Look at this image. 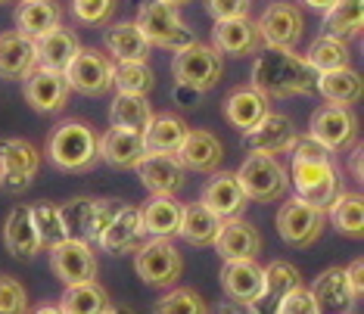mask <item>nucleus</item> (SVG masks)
<instances>
[{"mask_svg":"<svg viewBox=\"0 0 364 314\" xmlns=\"http://www.w3.org/2000/svg\"><path fill=\"white\" fill-rule=\"evenodd\" d=\"M200 202L212 215H218L221 221L243 218L246 205H250V200H246V193H243V187L237 184L234 171H212V178L205 180V187H203V193H200Z\"/></svg>","mask_w":364,"mask_h":314,"instance_id":"obj_18","label":"nucleus"},{"mask_svg":"<svg viewBox=\"0 0 364 314\" xmlns=\"http://www.w3.org/2000/svg\"><path fill=\"white\" fill-rule=\"evenodd\" d=\"M10 4H16V0H0V6H10Z\"/></svg>","mask_w":364,"mask_h":314,"instance_id":"obj_56","label":"nucleus"},{"mask_svg":"<svg viewBox=\"0 0 364 314\" xmlns=\"http://www.w3.org/2000/svg\"><path fill=\"white\" fill-rule=\"evenodd\" d=\"M234 175L250 202H277L289 190V171L277 162V156L250 153Z\"/></svg>","mask_w":364,"mask_h":314,"instance_id":"obj_3","label":"nucleus"},{"mask_svg":"<svg viewBox=\"0 0 364 314\" xmlns=\"http://www.w3.org/2000/svg\"><path fill=\"white\" fill-rule=\"evenodd\" d=\"M115 6V0H72V16L81 26H109Z\"/></svg>","mask_w":364,"mask_h":314,"instance_id":"obj_45","label":"nucleus"},{"mask_svg":"<svg viewBox=\"0 0 364 314\" xmlns=\"http://www.w3.org/2000/svg\"><path fill=\"white\" fill-rule=\"evenodd\" d=\"M56 305H60L63 314H103L106 305H109V293L97 280H90V283L65 286Z\"/></svg>","mask_w":364,"mask_h":314,"instance_id":"obj_39","label":"nucleus"},{"mask_svg":"<svg viewBox=\"0 0 364 314\" xmlns=\"http://www.w3.org/2000/svg\"><path fill=\"white\" fill-rule=\"evenodd\" d=\"M134 171L153 196H178L187 184V168L175 153H146Z\"/></svg>","mask_w":364,"mask_h":314,"instance_id":"obj_15","label":"nucleus"},{"mask_svg":"<svg viewBox=\"0 0 364 314\" xmlns=\"http://www.w3.org/2000/svg\"><path fill=\"white\" fill-rule=\"evenodd\" d=\"M346 274H349V283H352L355 299L361 302V296H364V261H361V259H355L349 268H346Z\"/></svg>","mask_w":364,"mask_h":314,"instance_id":"obj_49","label":"nucleus"},{"mask_svg":"<svg viewBox=\"0 0 364 314\" xmlns=\"http://www.w3.org/2000/svg\"><path fill=\"white\" fill-rule=\"evenodd\" d=\"M255 31H259L262 47H277V50H296V44L305 35V16L296 4L289 0H274L262 10L255 19Z\"/></svg>","mask_w":364,"mask_h":314,"instance_id":"obj_8","label":"nucleus"},{"mask_svg":"<svg viewBox=\"0 0 364 314\" xmlns=\"http://www.w3.org/2000/svg\"><path fill=\"white\" fill-rule=\"evenodd\" d=\"M309 137L318 140L321 146H327L330 153H339L346 146H352L358 140V119L343 109V106H318L309 119Z\"/></svg>","mask_w":364,"mask_h":314,"instance_id":"obj_13","label":"nucleus"},{"mask_svg":"<svg viewBox=\"0 0 364 314\" xmlns=\"http://www.w3.org/2000/svg\"><path fill=\"white\" fill-rule=\"evenodd\" d=\"M134 26L140 28V35L146 38L150 47H162V50L178 53L181 47L193 44L196 35L187 28V22L181 19V13L168 4H159V0H150V4H140Z\"/></svg>","mask_w":364,"mask_h":314,"instance_id":"obj_4","label":"nucleus"},{"mask_svg":"<svg viewBox=\"0 0 364 314\" xmlns=\"http://www.w3.org/2000/svg\"><path fill=\"white\" fill-rule=\"evenodd\" d=\"M314 305H318L321 314H349L352 305L358 302L352 293L349 274L346 268H327L321 271V277H314V283L309 286Z\"/></svg>","mask_w":364,"mask_h":314,"instance_id":"obj_23","label":"nucleus"},{"mask_svg":"<svg viewBox=\"0 0 364 314\" xmlns=\"http://www.w3.org/2000/svg\"><path fill=\"white\" fill-rule=\"evenodd\" d=\"M38 69L35 38L22 31H4L0 35V78L4 81H26Z\"/></svg>","mask_w":364,"mask_h":314,"instance_id":"obj_24","label":"nucleus"},{"mask_svg":"<svg viewBox=\"0 0 364 314\" xmlns=\"http://www.w3.org/2000/svg\"><path fill=\"white\" fill-rule=\"evenodd\" d=\"M50 268L60 277L63 286H75V283H90L100 274V261H97L94 243L78 237H65L63 243L50 246Z\"/></svg>","mask_w":364,"mask_h":314,"instance_id":"obj_9","label":"nucleus"},{"mask_svg":"<svg viewBox=\"0 0 364 314\" xmlns=\"http://www.w3.org/2000/svg\"><path fill=\"white\" fill-rule=\"evenodd\" d=\"M31 314H63V311H60V305H50V302H44V305H38V308L31 311Z\"/></svg>","mask_w":364,"mask_h":314,"instance_id":"obj_52","label":"nucleus"},{"mask_svg":"<svg viewBox=\"0 0 364 314\" xmlns=\"http://www.w3.org/2000/svg\"><path fill=\"white\" fill-rule=\"evenodd\" d=\"M144 243H146V234H144V227H140V212L134 205H119L115 215L109 218V224L103 227L100 239H97V246L112 255L137 252Z\"/></svg>","mask_w":364,"mask_h":314,"instance_id":"obj_19","label":"nucleus"},{"mask_svg":"<svg viewBox=\"0 0 364 314\" xmlns=\"http://www.w3.org/2000/svg\"><path fill=\"white\" fill-rule=\"evenodd\" d=\"M181 209L184 202H178L175 196H153L150 202L140 205V227L146 237H178V224H181Z\"/></svg>","mask_w":364,"mask_h":314,"instance_id":"obj_31","label":"nucleus"},{"mask_svg":"<svg viewBox=\"0 0 364 314\" xmlns=\"http://www.w3.org/2000/svg\"><path fill=\"white\" fill-rule=\"evenodd\" d=\"M205 10L215 22L240 19V16H250V0H205Z\"/></svg>","mask_w":364,"mask_h":314,"instance_id":"obj_48","label":"nucleus"},{"mask_svg":"<svg viewBox=\"0 0 364 314\" xmlns=\"http://www.w3.org/2000/svg\"><path fill=\"white\" fill-rule=\"evenodd\" d=\"M35 50H38V65L41 69H53V72H65L69 63L75 60V53L81 50V40L72 28L56 26L47 35L35 38Z\"/></svg>","mask_w":364,"mask_h":314,"instance_id":"obj_29","label":"nucleus"},{"mask_svg":"<svg viewBox=\"0 0 364 314\" xmlns=\"http://www.w3.org/2000/svg\"><path fill=\"white\" fill-rule=\"evenodd\" d=\"M268 112H271V100H264L259 90L250 87V85L234 87L225 97V119L237 131H243V134H246V131H252Z\"/></svg>","mask_w":364,"mask_h":314,"instance_id":"obj_30","label":"nucleus"},{"mask_svg":"<svg viewBox=\"0 0 364 314\" xmlns=\"http://www.w3.org/2000/svg\"><path fill=\"white\" fill-rule=\"evenodd\" d=\"M4 246L13 259H38L44 252V243H41L35 215H31V205H16V209L6 215L4 224Z\"/></svg>","mask_w":364,"mask_h":314,"instance_id":"obj_22","label":"nucleus"},{"mask_svg":"<svg viewBox=\"0 0 364 314\" xmlns=\"http://www.w3.org/2000/svg\"><path fill=\"white\" fill-rule=\"evenodd\" d=\"M327 218L330 224H333L343 237H352L358 239L364 234V202L358 193H346V190H339L333 196V202L327 205Z\"/></svg>","mask_w":364,"mask_h":314,"instance_id":"obj_38","label":"nucleus"},{"mask_svg":"<svg viewBox=\"0 0 364 314\" xmlns=\"http://www.w3.org/2000/svg\"><path fill=\"white\" fill-rule=\"evenodd\" d=\"M31 215H35V224H38V234H41V243H44V249H50V246L63 243V239L69 237L60 205L38 202V205H31Z\"/></svg>","mask_w":364,"mask_h":314,"instance_id":"obj_44","label":"nucleus"},{"mask_svg":"<svg viewBox=\"0 0 364 314\" xmlns=\"http://www.w3.org/2000/svg\"><path fill=\"white\" fill-rule=\"evenodd\" d=\"M250 87H255L264 100H293V97L318 94V72L296 50L264 47L252 63Z\"/></svg>","mask_w":364,"mask_h":314,"instance_id":"obj_1","label":"nucleus"},{"mask_svg":"<svg viewBox=\"0 0 364 314\" xmlns=\"http://www.w3.org/2000/svg\"><path fill=\"white\" fill-rule=\"evenodd\" d=\"M56 26H63V10L53 0H22L16 6V31L22 35L41 38Z\"/></svg>","mask_w":364,"mask_h":314,"instance_id":"obj_35","label":"nucleus"},{"mask_svg":"<svg viewBox=\"0 0 364 314\" xmlns=\"http://www.w3.org/2000/svg\"><path fill=\"white\" fill-rule=\"evenodd\" d=\"M215 314H246L243 305H237V302H225V305H218V311Z\"/></svg>","mask_w":364,"mask_h":314,"instance_id":"obj_51","label":"nucleus"},{"mask_svg":"<svg viewBox=\"0 0 364 314\" xmlns=\"http://www.w3.org/2000/svg\"><path fill=\"white\" fill-rule=\"evenodd\" d=\"M115 209H119V202H112V200H90V196H78V200L60 205L69 237L87 239V243H97V239H100L103 227L109 224V218L115 215Z\"/></svg>","mask_w":364,"mask_h":314,"instance_id":"obj_14","label":"nucleus"},{"mask_svg":"<svg viewBox=\"0 0 364 314\" xmlns=\"http://www.w3.org/2000/svg\"><path fill=\"white\" fill-rule=\"evenodd\" d=\"M221 230V218L212 215L203 202H187L181 209V224H178V237L190 246H212L215 237Z\"/></svg>","mask_w":364,"mask_h":314,"instance_id":"obj_34","label":"nucleus"},{"mask_svg":"<svg viewBox=\"0 0 364 314\" xmlns=\"http://www.w3.org/2000/svg\"><path fill=\"white\" fill-rule=\"evenodd\" d=\"M212 246L221 255V261H255L262 252V234L246 218H228L221 221V230Z\"/></svg>","mask_w":364,"mask_h":314,"instance_id":"obj_17","label":"nucleus"},{"mask_svg":"<svg viewBox=\"0 0 364 314\" xmlns=\"http://www.w3.org/2000/svg\"><path fill=\"white\" fill-rule=\"evenodd\" d=\"M318 94L324 97L330 106H343V109H349V106L358 103L361 94H364L361 75L352 69V65L324 72V75H318Z\"/></svg>","mask_w":364,"mask_h":314,"instance_id":"obj_33","label":"nucleus"},{"mask_svg":"<svg viewBox=\"0 0 364 314\" xmlns=\"http://www.w3.org/2000/svg\"><path fill=\"white\" fill-rule=\"evenodd\" d=\"M103 44L115 63H146L150 44L134 22H112L103 35Z\"/></svg>","mask_w":364,"mask_h":314,"instance_id":"obj_32","label":"nucleus"},{"mask_svg":"<svg viewBox=\"0 0 364 314\" xmlns=\"http://www.w3.org/2000/svg\"><path fill=\"white\" fill-rule=\"evenodd\" d=\"M159 4H168V6H175V10H181V6L193 4V0H159Z\"/></svg>","mask_w":364,"mask_h":314,"instance_id":"obj_55","label":"nucleus"},{"mask_svg":"<svg viewBox=\"0 0 364 314\" xmlns=\"http://www.w3.org/2000/svg\"><path fill=\"white\" fill-rule=\"evenodd\" d=\"M0 314H28V293L13 274H0Z\"/></svg>","mask_w":364,"mask_h":314,"instance_id":"obj_46","label":"nucleus"},{"mask_svg":"<svg viewBox=\"0 0 364 314\" xmlns=\"http://www.w3.org/2000/svg\"><path fill=\"white\" fill-rule=\"evenodd\" d=\"M181 165L187 171H196V175H212V171L221 168V159H225V146L221 140L212 134V131H200V128H187L184 144L175 153Z\"/></svg>","mask_w":364,"mask_h":314,"instance_id":"obj_21","label":"nucleus"},{"mask_svg":"<svg viewBox=\"0 0 364 314\" xmlns=\"http://www.w3.org/2000/svg\"><path fill=\"white\" fill-rule=\"evenodd\" d=\"M212 47L221 56H246V53H259L262 40L259 31H255V22L250 16H240V19H225L215 22L212 28Z\"/></svg>","mask_w":364,"mask_h":314,"instance_id":"obj_27","label":"nucleus"},{"mask_svg":"<svg viewBox=\"0 0 364 314\" xmlns=\"http://www.w3.org/2000/svg\"><path fill=\"white\" fill-rule=\"evenodd\" d=\"M299 283H302L299 271H296L289 261L277 259V261L264 264V289H262V296L255 302L243 305L246 314H277L280 299H284L289 289H296Z\"/></svg>","mask_w":364,"mask_h":314,"instance_id":"obj_25","label":"nucleus"},{"mask_svg":"<svg viewBox=\"0 0 364 314\" xmlns=\"http://www.w3.org/2000/svg\"><path fill=\"white\" fill-rule=\"evenodd\" d=\"M305 63H309L318 75L333 72V69H346V65H349V44H346L343 38H333V35L321 31V35L311 40L309 53H305Z\"/></svg>","mask_w":364,"mask_h":314,"instance_id":"obj_40","label":"nucleus"},{"mask_svg":"<svg viewBox=\"0 0 364 314\" xmlns=\"http://www.w3.org/2000/svg\"><path fill=\"white\" fill-rule=\"evenodd\" d=\"M103 314H134V311H128V308H119V305H112V302H109V305H106V311H103Z\"/></svg>","mask_w":364,"mask_h":314,"instance_id":"obj_54","label":"nucleus"},{"mask_svg":"<svg viewBox=\"0 0 364 314\" xmlns=\"http://www.w3.org/2000/svg\"><path fill=\"white\" fill-rule=\"evenodd\" d=\"M277 314H321V311H318V305H314V299H311L309 286L299 283L296 289H289L284 299H280Z\"/></svg>","mask_w":364,"mask_h":314,"instance_id":"obj_47","label":"nucleus"},{"mask_svg":"<svg viewBox=\"0 0 364 314\" xmlns=\"http://www.w3.org/2000/svg\"><path fill=\"white\" fill-rule=\"evenodd\" d=\"M327 224V212L318 209V205H309L302 200H289L277 209V234L287 246H296V249H309L321 239Z\"/></svg>","mask_w":364,"mask_h":314,"instance_id":"obj_10","label":"nucleus"},{"mask_svg":"<svg viewBox=\"0 0 364 314\" xmlns=\"http://www.w3.org/2000/svg\"><path fill=\"white\" fill-rule=\"evenodd\" d=\"M221 72H225V63H221V53L215 50L212 44H193L181 47L171 60V75H175V85L190 87L196 94H209V90L221 81Z\"/></svg>","mask_w":364,"mask_h":314,"instance_id":"obj_5","label":"nucleus"},{"mask_svg":"<svg viewBox=\"0 0 364 314\" xmlns=\"http://www.w3.org/2000/svg\"><path fill=\"white\" fill-rule=\"evenodd\" d=\"M134 271L146 286L153 289H171L184 274V259L178 246L165 237H153L134 252Z\"/></svg>","mask_w":364,"mask_h":314,"instance_id":"obj_7","label":"nucleus"},{"mask_svg":"<svg viewBox=\"0 0 364 314\" xmlns=\"http://www.w3.org/2000/svg\"><path fill=\"white\" fill-rule=\"evenodd\" d=\"M41 171V153L35 144L22 137H4L0 140V187L19 193L26 190Z\"/></svg>","mask_w":364,"mask_h":314,"instance_id":"obj_11","label":"nucleus"},{"mask_svg":"<svg viewBox=\"0 0 364 314\" xmlns=\"http://www.w3.org/2000/svg\"><path fill=\"white\" fill-rule=\"evenodd\" d=\"M184 134H187L184 119H178V115H171V112L153 115L150 125L144 128L146 153H178L181 144H184Z\"/></svg>","mask_w":364,"mask_h":314,"instance_id":"obj_37","label":"nucleus"},{"mask_svg":"<svg viewBox=\"0 0 364 314\" xmlns=\"http://www.w3.org/2000/svg\"><path fill=\"white\" fill-rule=\"evenodd\" d=\"M352 175L361 180V150H355V156H352Z\"/></svg>","mask_w":364,"mask_h":314,"instance_id":"obj_53","label":"nucleus"},{"mask_svg":"<svg viewBox=\"0 0 364 314\" xmlns=\"http://www.w3.org/2000/svg\"><path fill=\"white\" fill-rule=\"evenodd\" d=\"M221 289L230 302L250 305L264 289V268L259 261H225L221 268Z\"/></svg>","mask_w":364,"mask_h":314,"instance_id":"obj_26","label":"nucleus"},{"mask_svg":"<svg viewBox=\"0 0 364 314\" xmlns=\"http://www.w3.org/2000/svg\"><path fill=\"white\" fill-rule=\"evenodd\" d=\"M144 156H146V144L144 134H137V131L109 128L106 134H100V162H106L115 171L137 168V162Z\"/></svg>","mask_w":364,"mask_h":314,"instance_id":"obj_28","label":"nucleus"},{"mask_svg":"<svg viewBox=\"0 0 364 314\" xmlns=\"http://www.w3.org/2000/svg\"><path fill=\"white\" fill-rule=\"evenodd\" d=\"M112 60L106 53H100L97 47H81L75 53V60L65 69V81L72 90L85 97H103L112 90Z\"/></svg>","mask_w":364,"mask_h":314,"instance_id":"obj_12","label":"nucleus"},{"mask_svg":"<svg viewBox=\"0 0 364 314\" xmlns=\"http://www.w3.org/2000/svg\"><path fill=\"white\" fill-rule=\"evenodd\" d=\"M22 94H26V103L41 115H56L65 109L69 103V81H65V72H53V69H38L22 81Z\"/></svg>","mask_w":364,"mask_h":314,"instance_id":"obj_16","label":"nucleus"},{"mask_svg":"<svg viewBox=\"0 0 364 314\" xmlns=\"http://www.w3.org/2000/svg\"><path fill=\"white\" fill-rule=\"evenodd\" d=\"M289 184L296 187V200L327 209L339 193V168L333 159H293Z\"/></svg>","mask_w":364,"mask_h":314,"instance_id":"obj_6","label":"nucleus"},{"mask_svg":"<svg viewBox=\"0 0 364 314\" xmlns=\"http://www.w3.org/2000/svg\"><path fill=\"white\" fill-rule=\"evenodd\" d=\"M305 6H309V10H318V13H327L330 6L336 4V0H302Z\"/></svg>","mask_w":364,"mask_h":314,"instance_id":"obj_50","label":"nucleus"},{"mask_svg":"<svg viewBox=\"0 0 364 314\" xmlns=\"http://www.w3.org/2000/svg\"><path fill=\"white\" fill-rule=\"evenodd\" d=\"M47 159L60 171H90L100 162V137L87 121L65 119L47 137Z\"/></svg>","mask_w":364,"mask_h":314,"instance_id":"obj_2","label":"nucleus"},{"mask_svg":"<svg viewBox=\"0 0 364 314\" xmlns=\"http://www.w3.org/2000/svg\"><path fill=\"white\" fill-rule=\"evenodd\" d=\"M153 72L146 63H115L112 65V87L119 94H140L146 97L153 90Z\"/></svg>","mask_w":364,"mask_h":314,"instance_id":"obj_42","label":"nucleus"},{"mask_svg":"<svg viewBox=\"0 0 364 314\" xmlns=\"http://www.w3.org/2000/svg\"><path fill=\"white\" fill-rule=\"evenodd\" d=\"M361 28H364L361 0H336V4L324 13V35L349 40V38H358Z\"/></svg>","mask_w":364,"mask_h":314,"instance_id":"obj_41","label":"nucleus"},{"mask_svg":"<svg viewBox=\"0 0 364 314\" xmlns=\"http://www.w3.org/2000/svg\"><path fill=\"white\" fill-rule=\"evenodd\" d=\"M153 115L156 112H153L150 100L140 94H115L109 103V125L122 128V131H137V134H144V128L150 125Z\"/></svg>","mask_w":364,"mask_h":314,"instance_id":"obj_36","label":"nucleus"},{"mask_svg":"<svg viewBox=\"0 0 364 314\" xmlns=\"http://www.w3.org/2000/svg\"><path fill=\"white\" fill-rule=\"evenodd\" d=\"M296 137H299V134H296V125H293V119H289V115L268 112L252 131H246V134H243V144L250 146V153L280 156V153H289V146H293Z\"/></svg>","mask_w":364,"mask_h":314,"instance_id":"obj_20","label":"nucleus"},{"mask_svg":"<svg viewBox=\"0 0 364 314\" xmlns=\"http://www.w3.org/2000/svg\"><path fill=\"white\" fill-rule=\"evenodd\" d=\"M156 314H209V305L196 289L171 286L168 293L156 302Z\"/></svg>","mask_w":364,"mask_h":314,"instance_id":"obj_43","label":"nucleus"}]
</instances>
